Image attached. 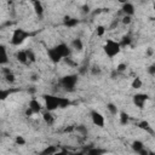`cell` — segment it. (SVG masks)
I'll use <instances>...</instances> for the list:
<instances>
[{"instance_id": "8992f818", "label": "cell", "mask_w": 155, "mask_h": 155, "mask_svg": "<svg viewBox=\"0 0 155 155\" xmlns=\"http://www.w3.org/2000/svg\"><path fill=\"white\" fill-rule=\"evenodd\" d=\"M91 119H92V122H93L96 126H98V127H103L104 124H105L104 116H103L99 111H97V110H92V111H91Z\"/></svg>"}, {"instance_id": "ab89813d", "label": "cell", "mask_w": 155, "mask_h": 155, "mask_svg": "<svg viewBox=\"0 0 155 155\" xmlns=\"http://www.w3.org/2000/svg\"><path fill=\"white\" fill-rule=\"evenodd\" d=\"M82 10H84V12H88V11H90L88 5H84V6H82Z\"/></svg>"}, {"instance_id": "7a4b0ae2", "label": "cell", "mask_w": 155, "mask_h": 155, "mask_svg": "<svg viewBox=\"0 0 155 155\" xmlns=\"http://www.w3.org/2000/svg\"><path fill=\"white\" fill-rule=\"evenodd\" d=\"M103 50L109 58H113L120 53L121 46H120V42H117L115 40H107V42L103 46Z\"/></svg>"}, {"instance_id": "74e56055", "label": "cell", "mask_w": 155, "mask_h": 155, "mask_svg": "<svg viewBox=\"0 0 155 155\" xmlns=\"http://www.w3.org/2000/svg\"><path fill=\"white\" fill-rule=\"evenodd\" d=\"M64 61H65V63H67V64H69V65H75V63H74V62H71L69 57H68V58H65Z\"/></svg>"}, {"instance_id": "d4e9b609", "label": "cell", "mask_w": 155, "mask_h": 155, "mask_svg": "<svg viewBox=\"0 0 155 155\" xmlns=\"http://www.w3.org/2000/svg\"><path fill=\"white\" fill-rule=\"evenodd\" d=\"M13 92H16V90H12V88H8V90H1L0 91V99L1 101H4V99H6L11 93H13Z\"/></svg>"}, {"instance_id": "e0dca14e", "label": "cell", "mask_w": 155, "mask_h": 155, "mask_svg": "<svg viewBox=\"0 0 155 155\" xmlns=\"http://www.w3.org/2000/svg\"><path fill=\"white\" fill-rule=\"evenodd\" d=\"M71 47L74 48V50H76V51H82L84 50V42H82V40L81 39H79V38H76V39H74L73 41H71Z\"/></svg>"}, {"instance_id": "d590c367", "label": "cell", "mask_w": 155, "mask_h": 155, "mask_svg": "<svg viewBox=\"0 0 155 155\" xmlns=\"http://www.w3.org/2000/svg\"><path fill=\"white\" fill-rule=\"evenodd\" d=\"M53 155H69V151H67L65 149H62V150H58L56 154H53Z\"/></svg>"}, {"instance_id": "ba28073f", "label": "cell", "mask_w": 155, "mask_h": 155, "mask_svg": "<svg viewBox=\"0 0 155 155\" xmlns=\"http://www.w3.org/2000/svg\"><path fill=\"white\" fill-rule=\"evenodd\" d=\"M47 56H48L50 61L53 62V63H59V62L63 59V57L59 54V52L56 50V47L48 48V50H47Z\"/></svg>"}, {"instance_id": "5bb4252c", "label": "cell", "mask_w": 155, "mask_h": 155, "mask_svg": "<svg viewBox=\"0 0 155 155\" xmlns=\"http://www.w3.org/2000/svg\"><path fill=\"white\" fill-rule=\"evenodd\" d=\"M2 74H4V78H5V80L7 81V82H10V84H12V82H15V75H13V73L8 69V68H5V67H2Z\"/></svg>"}, {"instance_id": "3957f363", "label": "cell", "mask_w": 155, "mask_h": 155, "mask_svg": "<svg viewBox=\"0 0 155 155\" xmlns=\"http://www.w3.org/2000/svg\"><path fill=\"white\" fill-rule=\"evenodd\" d=\"M78 84V75L76 74H68L64 75L61 80V85L62 87L68 91V92H73L75 90V86Z\"/></svg>"}, {"instance_id": "ac0fdd59", "label": "cell", "mask_w": 155, "mask_h": 155, "mask_svg": "<svg viewBox=\"0 0 155 155\" xmlns=\"http://www.w3.org/2000/svg\"><path fill=\"white\" fill-rule=\"evenodd\" d=\"M104 154H105V150L102 148H97V147L90 148L86 153V155H104Z\"/></svg>"}, {"instance_id": "4dcf8cb0", "label": "cell", "mask_w": 155, "mask_h": 155, "mask_svg": "<svg viewBox=\"0 0 155 155\" xmlns=\"http://www.w3.org/2000/svg\"><path fill=\"white\" fill-rule=\"evenodd\" d=\"M126 68H127V65H126L125 63H120V64H117V67H116V73H122V71L126 70Z\"/></svg>"}, {"instance_id": "7bdbcfd3", "label": "cell", "mask_w": 155, "mask_h": 155, "mask_svg": "<svg viewBox=\"0 0 155 155\" xmlns=\"http://www.w3.org/2000/svg\"><path fill=\"white\" fill-rule=\"evenodd\" d=\"M151 53H153V51H151V48H149L148 50V54H151Z\"/></svg>"}, {"instance_id": "9c48e42d", "label": "cell", "mask_w": 155, "mask_h": 155, "mask_svg": "<svg viewBox=\"0 0 155 155\" xmlns=\"http://www.w3.org/2000/svg\"><path fill=\"white\" fill-rule=\"evenodd\" d=\"M28 108L34 113V114H38V113H40L41 111V109H42V107H41V103L38 101V99H31L30 102H29V105H28Z\"/></svg>"}, {"instance_id": "8d00e7d4", "label": "cell", "mask_w": 155, "mask_h": 155, "mask_svg": "<svg viewBox=\"0 0 155 155\" xmlns=\"http://www.w3.org/2000/svg\"><path fill=\"white\" fill-rule=\"evenodd\" d=\"M69 155H85L84 151H73V153H69Z\"/></svg>"}, {"instance_id": "836d02e7", "label": "cell", "mask_w": 155, "mask_h": 155, "mask_svg": "<svg viewBox=\"0 0 155 155\" xmlns=\"http://www.w3.org/2000/svg\"><path fill=\"white\" fill-rule=\"evenodd\" d=\"M104 31H105V28H104L103 25H98V27H97V35H98V36H102V35L104 34Z\"/></svg>"}, {"instance_id": "d6986e66", "label": "cell", "mask_w": 155, "mask_h": 155, "mask_svg": "<svg viewBox=\"0 0 155 155\" xmlns=\"http://www.w3.org/2000/svg\"><path fill=\"white\" fill-rule=\"evenodd\" d=\"M42 117H44V121L48 125V126H51L52 124H53V121H54V116L52 115V111H45L44 114H42Z\"/></svg>"}, {"instance_id": "30bf717a", "label": "cell", "mask_w": 155, "mask_h": 155, "mask_svg": "<svg viewBox=\"0 0 155 155\" xmlns=\"http://www.w3.org/2000/svg\"><path fill=\"white\" fill-rule=\"evenodd\" d=\"M63 24L65 27H68V28H73V27L79 24V19L74 18V17H70V16H65L64 19H63Z\"/></svg>"}, {"instance_id": "2e32d148", "label": "cell", "mask_w": 155, "mask_h": 155, "mask_svg": "<svg viewBox=\"0 0 155 155\" xmlns=\"http://www.w3.org/2000/svg\"><path fill=\"white\" fill-rule=\"evenodd\" d=\"M131 148H132V150H133L134 153L139 154V153L144 149V144H143V142H142V140H134V142H132Z\"/></svg>"}, {"instance_id": "f6af8a7d", "label": "cell", "mask_w": 155, "mask_h": 155, "mask_svg": "<svg viewBox=\"0 0 155 155\" xmlns=\"http://www.w3.org/2000/svg\"><path fill=\"white\" fill-rule=\"evenodd\" d=\"M154 10H155V2H154Z\"/></svg>"}, {"instance_id": "7402d4cb", "label": "cell", "mask_w": 155, "mask_h": 155, "mask_svg": "<svg viewBox=\"0 0 155 155\" xmlns=\"http://www.w3.org/2000/svg\"><path fill=\"white\" fill-rule=\"evenodd\" d=\"M131 42H132V38H131V35L126 34V35H124V36L121 38V41H120V46H121V47H126V46L131 45Z\"/></svg>"}, {"instance_id": "484cf974", "label": "cell", "mask_w": 155, "mask_h": 155, "mask_svg": "<svg viewBox=\"0 0 155 155\" xmlns=\"http://www.w3.org/2000/svg\"><path fill=\"white\" fill-rule=\"evenodd\" d=\"M75 131L78 133H80L81 136H87V133H88V130H87V127L85 125H78V126H75Z\"/></svg>"}, {"instance_id": "6da1fadb", "label": "cell", "mask_w": 155, "mask_h": 155, "mask_svg": "<svg viewBox=\"0 0 155 155\" xmlns=\"http://www.w3.org/2000/svg\"><path fill=\"white\" fill-rule=\"evenodd\" d=\"M29 36H31V33L22 29V28H18V29H15L13 33H12V36H11V44L13 46H19L22 45Z\"/></svg>"}, {"instance_id": "1f68e13d", "label": "cell", "mask_w": 155, "mask_h": 155, "mask_svg": "<svg viewBox=\"0 0 155 155\" xmlns=\"http://www.w3.org/2000/svg\"><path fill=\"white\" fill-rule=\"evenodd\" d=\"M15 142H16V144H18V145H24V144H25V139H24L22 136H17L16 139H15Z\"/></svg>"}, {"instance_id": "60d3db41", "label": "cell", "mask_w": 155, "mask_h": 155, "mask_svg": "<svg viewBox=\"0 0 155 155\" xmlns=\"http://www.w3.org/2000/svg\"><path fill=\"white\" fill-rule=\"evenodd\" d=\"M33 114H34V113H33V111H31V110H30L29 108H28V109L25 110V115H28V116H30V115H33Z\"/></svg>"}, {"instance_id": "4316f807", "label": "cell", "mask_w": 155, "mask_h": 155, "mask_svg": "<svg viewBox=\"0 0 155 155\" xmlns=\"http://www.w3.org/2000/svg\"><path fill=\"white\" fill-rule=\"evenodd\" d=\"M107 109L109 110V113H110L111 115L119 114V109H117V107H116L114 103H108V104H107Z\"/></svg>"}, {"instance_id": "603a6c76", "label": "cell", "mask_w": 155, "mask_h": 155, "mask_svg": "<svg viewBox=\"0 0 155 155\" xmlns=\"http://www.w3.org/2000/svg\"><path fill=\"white\" fill-rule=\"evenodd\" d=\"M70 104H71V102H70L69 98H67V97H59V108L61 109H64V108L69 107Z\"/></svg>"}, {"instance_id": "f1b7e54d", "label": "cell", "mask_w": 155, "mask_h": 155, "mask_svg": "<svg viewBox=\"0 0 155 155\" xmlns=\"http://www.w3.org/2000/svg\"><path fill=\"white\" fill-rule=\"evenodd\" d=\"M27 51V56H28V59H29V62H35V53L31 51V50H25Z\"/></svg>"}, {"instance_id": "52a82bcc", "label": "cell", "mask_w": 155, "mask_h": 155, "mask_svg": "<svg viewBox=\"0 0 155 155\" xmlns=\"http://www.w3.org/2000/svg\"><path fill=\"white\" fill-rule=\"evenodd\" d=\"M54 47H56V50L59 52V54L63 57V59L68 58V57L70 56V53H71L70 47H69L67 44H64V42H61V44H58V45L54 46Z\"/></svg>"}, {"instance_id": "f546056e", "label": "cell", "mask_w": 155, "mask_h": 155, "mask_svg": "<svg viewBox=\"0 0 155 155\" xmlns=\"http://www.w3.org/2000/svg\"><path fill=\"white\" fill-rule=\"evenodd\" d=\"M101 73H102V70H101V68L98 65H93L91 68V74L92 75H101Z\"/></svg>"}, {"instance_id": "b9f144b4", "label": "cell", "mask_w": 155, "mask_h": 155, "mask_svg": "<svg viewBox=\"0 0 155 155\" xmlns=\"http://www.w3.org/2000/svg\"><path fill=\"white\" fill-rule=\"evenodd\" d=\"M36 79H38V78H36V75H33V76H31V80H33V81H35Z\"/></svg>"}, {"instance_id": "d6a6232c", "label": "cell", "mask_w": 155, "mask_h": 155, "mask_svg": "<svg viewBox=\"0 0 155 155\" xmlns=\"http://www.w3.org/2000/svg\"><path fill=\"white\" fill-rule=\"evenodd\" d=\"M121 22H122L124 24H130V23L132 22V17H131V16H126V15H125V16L122 17Z\"/></svg>"}, {"instance_id": "7c38bea8", "label": "cell", "mask_w": 155, "mask_h": 155, "mask_svg": "<svg viewBox=\"0 0 155 155\" xmlns=\"http://www.w3.org/2000/svg\"><path fill=\"white\" fill-rule=\"evenodd\" d=\"M8 62V56H7V51L5 45H0V64L5 65Z\"/></svg>"}, {"instance_id": "8fae6325", "label": "cell", "mask_w": 155, "mask_h": 155, "mask_svg": "<svg viewBox=\"0 0 155 155\" xmlns=\"http://www.w3.org/2000/svg\"><path fill=\"white\" fill-rule=\"evenodd\" d=\"M122 12L126 15V16H133L134 15V6H133V4H131V2H125L124 5H122Z\"/></svg>"}, {"instance_id": "44dd1931", "label": "cell", "mask_w": 155, "mask_h": 155, "mask_svg": "<svg viewBox=\"0 0 155 155\" xmlns=\"http://www.w3.org/2000/svg\"><path fill=\"white\" fill-rule=\"evenodd\" d=\"M138 127H139L140 130L145 131V132H149V133H151V132H153V130H151V126H150V124H149L148 121H145V120L140 121V122L138 124Z\"/></svg>"}, {"instance_id": "277c9868", "label": "cell", "mask_w": 155, "mask_h": 155, "mask_svg": "<svg viewBox=\"0 0 155 155\" xmlns=\"http://www.w3.org/2000/svg\"><path fill=\"white\" fill-rule=\"evenodd\" d=\"M44 103L47 111H53L59 108V97L52 96V94H44Z\"/></svg>"}, {"instance_id": "e575fe53", "label": "cell", "mask_w": 155, "mask_h": 155, "mask_svg": "<svg viewBox=\"0 0 155 155\" xmlns=\"http://www.w3.org/2000/svg\"><path fill=\"white\" fill-rule=\"evenodd\" d=\"M148 73L150 74V75H155V64H151V65H149V68H148Z\"/></svg>"}, {"instance_id": "ee69618b", "label": "cell", "mask_w": 155, "mask_h": 155, "mask_svg": "<svg viewBox=\"0 0 155 155\" xmlns=\"http://www.w3.org/2000/svg\"><path fill=\"white\" fill-rule=\"evenodd\" d=\"M149 155H155V153L154 151H149Z\"/></svg>"}, {"instance_id": "cb8c5ba5", "label": "cell", "mask_w": 155, "mask_h": 155, "mask_svg": "<svg viewBox=\"0 0 155 155\" xmlns=\"http://www.w3.org/2000/svg\"><path fill=\"white\" fill-rule=\"evenodd\" d=\"M119 117H120V124L121 125H127L128 124V120H130V115L127 114V113H125V111H120L119 113Z\"/></svg>"}, {"instance_id": "9a60e30c", "label": "cell", "mask_w": 155, "mask_h": 155, "mask_svg": "<svg viewBox=\"0 0 155 155\" xmlns=\"http://www.w3.org/2000/svg\"><path fill=\"white\" fill-rule=\"evenodd\" d=\"M16 59L19 62V63H22V64H27L28 62H29V59H28V56H27V51H17V53H16Z\"/></svg>"}, {"instance_id": "5b68a950", "label": "cell", "mask_w": 155, "mask_h": 155, "mask_svg": "<svg viewBox=\"0 0 155 155\" xmlns=\"http://www.w3.org/2000/svg\"><path fill=\"white\" fill-rule=\"evenodd\" d=\"M148 94H145V93H136L133 97H132V102H133V104L137 107V108H139V109H143L144 108V105H145V102L148 101Z\"/></svg>"}, {"instance_id": "4fadbf2b", "label": "cell", "mask_w": 155, "mask_h": 155, "mask_svg": "<svg viewBox=\"0 0 155 155\" xmlns=\"http://www.w3.org/2000/svg\"><path fill=\"white\" fill-rule=\"evenodd\" d=\"M33 7H34V11H35L36 16L39 18H42V16H44V6H42V4L40 1H38V0L33 1Z\"/></svg>"}, {"instance_id": "ffe728a7", "label": "cell", "mask_w": 155, "mask_h": 155, "mask_svg": "<svg viewBox=\"0 0 155 155\" xmlns=\"http://www.w3.org/2000/svg\"><path fill=\"white\" fill-rule=\"evenodd\" d=\"M57 151H58V149H57L56 145H48V147H46V148L40 153V155H53V154H56Z\"/></svg>"}, {"instance_id": "83f0119b", "label": "cell", "mask_w": 155, "mask_h": 155, "mask_svg": "<svg viewBox=\"0 0 155 155\" xmlns=\"http://www.w3.org/2000/svg\"><path fill=\"white\" fill-rule=\"evenodd\" d=\"M142 85H143V82H142V80L139 79V78H136L133 81H132V88H134V90H138V88H140L142 87Z\"/></svg>"}, {"instance_id": "f35d334b", "label": "cell", "mask_w": 155, "mask_h": 155, "mask_svg": "<svg viewBox=\"0 0 155 155\" xmlns=\"http://www.w3.org/2000/svg\"><path fill=\"white\" fill-rule=\"evenodd\" d=\"M139 155H149V150H147V149L144 148V149H143V150L139 153Z\"/></svg>"}]
</instances>
